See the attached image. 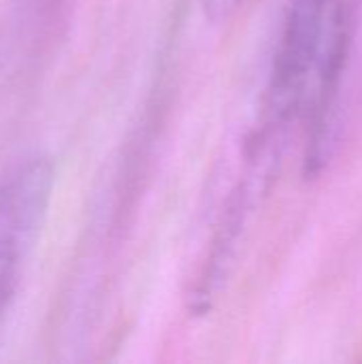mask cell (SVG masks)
Listing matches in <instances>:
<instances>
[{"label": "cell", "mask_w": 362, "mask_h": 364, "mask_svg": "<svg viewBox=\"0 0 362 364\" xmlns=\"http://www.w3.org/2000/svg\"><path fill=\"white\" fill-rule=\"evenodd\" d=\"M346 49L348 21L341 0H288L269 75L271 128L305 115L316 124V132H322Z\"/></svg>", "instance_id": "1"}, {"label": "cell", "mask_w": 362, "mask_h": 364, "mask_svg": "<svg viewBox=\"0 0 362 364\" xmlns=\"http://www.w3.org/2000/svg\"><path fill=\"white\" fill-rule=\"evenodd\" d=\"M53 188L55 168L45 156L19 162L0 179V318L19 288L47 220Z\"/></svg>", "instance_id": "2"}, {"label": "cell", "mask_w": 362, "mask_h": 364, "mask_svg": "<svg viewBox=\"0 0 362 364\" xmlns=\"http://www.w3.org/2000/svg\"><path fill=\"white\" fill-rule=\"evenodd\" d=\"M247 0H201L205 13L215 21H226L245 6Z\"/></svg>", "instance_id": "3"}]
</instances>
